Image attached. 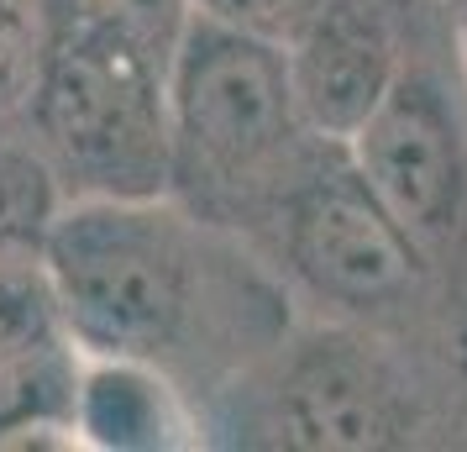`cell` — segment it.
Here are the masks:
<instances>
[{
	"mask_svg": "<svg viewBox=\"0 0 467 452\" xmlns=\"http://www.w3.org/2000/svg\"><path fill=\"white\" fill-rule=\"evenodd\" d=\"M347 152L425 258L451 347L467 358V58L462 16L446 0H415L400 79Z\"/></svg>",
	"mask_w": 467,
	"mask_h": 452,
	"instance_id": "4",
	"label": "cell"
},
{
	"mask_svg": "<svg viewBox=\"0 0 467 452\" xmlns=\"http://www.w3.org/2000/svg\"><path fill=\"white\" fill-rule=\"evenodd\" d=\"M320 142L284 43L194 16L169 64V194L242 242H257Z\"/></svg>",
	"mask_w": 467,
	"mask_h": 452,
	"instance_id": "2",
	"label": "cell"
},
{
	"mask_svg": "<svg viewBox=\"0 0 467 452\" xmlns=\"http://www.w3.org/2000/svg\"><path fill=\"white\" fill-rule=\"evenodd\" d=\"M457 5H462V11H457V16H462V26H467V0H457Z\"/></svg>",
	"mask_w": 467,
	"mask_h": 452,
	"instance_id": "13",
	"label": "cell"
},
{
	"mask_svg": "<svg viewBox=\"0 0 467 452\" xmlns=\"http://www.w3.org/2000/svg\"><path fill=\"white\" fill-rule=\"evenodd\" d=\"M253 247L316 321L362 326L420 352H457L431 268L383 211L347 142H320Z\"/></svg>",
	"mask_w": 467,
	"mask_h": 452,
	"instance_id": "3",
	"label": "cell"
},
{
	"mask_svg": "<svg viewBox=\"0 0 467 452\" xmlns=\"http://www.w3.org/2000/svg\"><path fill=\"white\" fill-rule=\"evenodd\" d=\"M215 405L242 442L310 452L410 447L425 431V389L410 347L341 321H295Z\"/></svg>",
	"mask_w": 467,
	"mask_h": 452,
	"instance_id": "6",
	"label": "cell"
},
{
	"mask_svg": "<svg viewBox=\"0 0 467 452\" xmlns=\"http://www.w3.org/2000/svg\"><path fill=\"white\" fill-rule=\"evenodd\" d=\"M58 26V0H0V127L22 121Z\"/></svg>",
	"mask_w": 467,
	"mask_h": 452,
	"instance_id": "10",
	"label": "cell"
},
{
	"mask_svg": "<svg viewBox=\"0 0 467 452\" xmlns=\"http://www.w3.org/2000/svg\"><path fill=\"white\" fill-rule=\"evenodd\" d=\"M68 5L74 11H89V16H100L110 26H121L131 37H142L163 58H173L179 37L194 22V0H68Z\"/></svg>",
	"mask_w": 467,
	"mask_h": 452,
	"instance_id": "11",
	"label": "cell"
},
{
	"mask_svg": "<svg viewBox=\"0 0 467 452\" xmlns=\"http://www.w3.org/2000/svg\"><path fill=\"white\" fill-rule=\"evenodd\" d=\"M169 64L142 37L58 0L22 127L68 200L169 194Z\"/></svg>",
	"mask_w": 467,
	"mask_h": 452,
	"instance_id": "5",
	"label": "cell"
},
{
	"mask_svg": "<svg viewBox=\"0 0 467 452\" xmlns=\"http://www.w3.org/2000/svg\"><path fill=\"white\" fill-rule=\"evenodd\" d=\"M85 352L43 263H0V447L32 431H79Z\"/></svg>",
	"mask_w": 467,
	"mask_h": 452,
	"instance_id": "8",
	"label": "cell"
},
{
	"mask_svg": "<svg viewBox=\"0 0 467 452\" xmlns=\"http://www.w3.org/2000/svg\"><path fill=\"white\" fill-rule=\"evenodd\" d=\"M316 5L320 0H194V16L242 26V32H253V37L289 43L299 32V22H305Z\"/></svg>",
	"mask_w": 467,
	"mask_h": 452,
	"instance_id": "12",
	"label": "cell"
},
{
	"mask_svg": "<svg viewBox=\"0 0 467 452\" xmlns=\"http://www.w3.org/2000/svg\"><path fill=\"white\" fill-rule=\"evenodd\" d=\"M415 0H320L284 43L299 110L316 137L352 142L410 53Z\"/></svg>",
	"mask_w": 467,
	"mask_h": 452,
	"instance_id": "7",
	"label": "cell"
},
{
	"mask_svg": "<svg viewBox=\"0 0 467 452\" xmlns=\"http://www.w3.org/2000/svg\"><path fill=\"white\" fill-rule=\"evenodd\" d=\"M64 205V184L26 127H0V263H43Z\"/></svg>",
	"mask_w": 467,
	"mask_h": 452,
	"instance_id": "9",
	"label": "cell"
},
{
	"mask_svg": "<svg viewBox=\"0 0 467 452\" xmlns=\"http://www.w3.org/2000/svg\"><path fill=\"white\" fill-rule=\"evenodd\" d=\"M43 274L89 363L148 368L211 405L299 321L274 263L173 194L68 200Z\"/></svg>",
	"mask_w": 467,
	"mask_h": 452,
	"instance_id": "1",
	"label": "cell"
}]
</instances>
